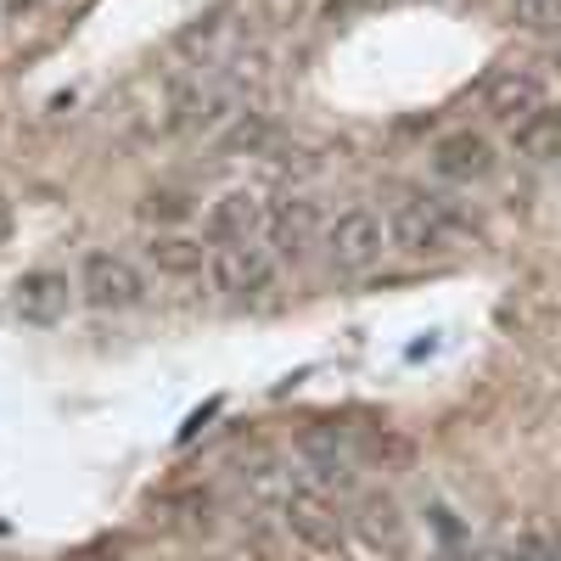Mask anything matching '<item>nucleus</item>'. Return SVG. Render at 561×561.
Masks as SVG:
<instances>
[{
	"instance_id": "obj_1",
	"label": "nucleus",
	"mask_w": 561,
	"mask_h": 561,
	"mask_svg": "<svg viewBox=\"0 0 561 561\" xmlns=\"http://www.w3.org/2000/svg\"><path fill=\"white\" fill-rule=\"evenodd\" d=\"M472 230L478 225L438 192H404V197L388 203V242L410 259H433V253L466 242Z\"/></svg>"
},
{
	"instance_id": "obj_2",
	"label": "nucleus",
	"mask_w": 561,
	"mask_h": 561,
	"mask_svg": "<svg viewBox=\"0 0 561 561\" xmlns=\"http://www.w3.org/2000/svg\"><path fill=\"white\" fill-rule=\"evenodd\" d=\"M293 472H298V466H293ZM280 523H287L293 539H298L304 550H314V556H332V550H343V539H348V511L337 505V494L320 489V483H309L304 472L293 478L287 500H280Z\"/></svg>"
},
{
	"instance_id": "obj_3",
	"label": "nucleus",
	"mask_w": 561,
	"mask_h": 561,
	"mask_svg": "<svg viewBox=\"0 0 561 561\" xmlns=\"http://www.w3.org/2000/svg\"><path fill=\"white\" fill-rule=\"evenodd\" d=\"M320 248H325V264L343 270V275H359L370 264H382V253L393 248L388 242V214L370 208V203H348L343 214L325 219Z\"/></svg>"
},
{
	"instance_id": "obj_4",
	"label": "nucleus",
	"mask_w": 561,
	"mask_h": 561,
	"mask_svg": "<svg viewBox=\"0 0 561 561\" xmlns=\"http://www.w3.org/2000/svg\"><path fill=\"white\" fill-rule=\"evenodd\" d=\"M208 293L225 304H264L275 293V253L264 242H242V248H214L208 253Z\"/></svg>"
},
{
	"instance_id": "obj_5",
	"label": "nucleus",
	"mask_w": 561,
	"mask_h": 561,
	"mask_svg": "<svg viewBox=\"0 0 561 561\" xmlns=\"http://www.w3.org/2000/svg\"><path fill=\"white\" fill-rule=\"evenodd\" d=\"M73 280H79V298L90 309H140L147 293H152V280L140 275V264H129L124 253H107V248L84 253Z\"/></svg>"
},
{
	"instance_id": "obj_6",
	"label": "nucleus",
	"mask_w": 561,
	"mask_h": 561,
	"mask_svg": "<svg viewBox=\"0 0 561 561\" xmlns=\"http://www.w3.org/2000/svg\"><path fill=\"white\" fill-rule=\"evenodd\" d=\"M270 225V197L253 192V185H230L219 192L208 208H203V242L208 248H242V242H259Z\"/></svg>"
},
{
	"instance_id": "obj_7",
	"label": "nucleus",
	"mask_w": 561,
	"mask_h": 561,
	"mask_svg": "<svg viewBox=\"0 0 561 561\" xmlns=\"http://www.w3.org/2000/svg\"><path fill=\"white\" fill-rule=\"evenodd\" d=\"M320 237H325V214H320L314 197H280V203H270L264 248L275 259H304Z\"/></svg>"
},
{
	"instance_id": "obj_8",
	"label": "nucleus",
	"mask_w": 561,
	"mask_h": 561,
	"mask_svg": "<svg viewBox=\"0 0 561 561\" xmlns=\"http://www.w3.org/2000/svg\"><path fill=\"white\" fill-rule=\"evenodd\" d=\"M433 174L449 185H478L494 174V140L483 129H449L433 147Z\"/></svg>"
},
{
	"instance_id": "obj_9",
	"label": "nucleus",
	"mask_w": 561,
	"mask_h": 561,
	"mask_svg": "<svg viewBox=\"0 0 561 561\" xmlns=\"http://www.w3.org/2000/svg\"><path fill=\"white\" fill-rule=\"evenodd\" d=\"M550 96H545V79L534 68H500L489 84H483V113L505 129H517L528 113H539Z\"/></svg>"
},
{
	"instance_id": "obj_10",
	"label": "nucleus",
	"mask_w": 561,
	"mask_h": 561,
	"mask_svg": "<svg viewBox=\"0 0 561 561\" xmlns=\"http://www.w3.org/2000/svg\"><path fill=\"white\" fill-rule=\"evenodd\" d=\"M73 293H79V280H68L62 270H34V275L18 280L12 309L23 314V325H62Z\"/></svg>"
},
{
	"instance_id": "obj_11",
	"label": "nucleus",
	"mask_w": 561,
	"mask_h": 561,
	"mask_svg": "<svg viewBox=\"0 0 561 561\" xmlns=\"http://www.w3.org/2000/svg\"><path fill=\"white\" fill-rule=\"evenodd\" d=\"M208 242L203 237H180V230H158L147 237V259L158 264V275H174V280H197L208 270Z\"/></svg>"
},
{
	"instance_id": "obj_12",
	"label": "nucleus",
	"mask_w": 561,
	"mask_h": 561,
	"mask_svg": "<svg viewBox=\"0 0 561 561\" xmlns=\"http://www.w3.org/2000/svg\"><path fill=\"white\" fill-rule=\"evenodd\" d=\"M348 523H354V534H359L365 545H377V550H388V556L404 550V517H399L393 500H359Z\"/></svg>"
},
{
	"instance_id": "obj_13",
	"label": "nucleus",
	"mask_w": 561,
	"mask_h": 561,
	"mask_svg": "<svg viewBox=\"0 0 561 561\" xmlns=\"http://www.w3.org/2000/svg\"><path fill=\"white\" fill-rule=\"evenodd\" d=\"M511 147H517L523 158H534V163H545V158H556L561 152V107H539V113H528L517 129H511Z\"/></svg>"
},
{
	"instance_id": "obj_14",
	"label": "nucleus",
	"mask_w": 561,
	"mask_h": 561,
	"mask_svg": "<svg viewBox=\"0 0 561 561\" xmlns=\"http://www.w3.org/2000/svg\"><path fill=\"white\" fill-rule=\"evenodd\" d=\"M275 140V124L259 118V113H237L225 129H219V152H264Z\"/></svg>"
},
{
	"instance_id": "obj_15",
	"label": "nucleus",
	"mask_w": 561,
	"mask_h": 561,
	"mask_svg": "<svg viewBox=\"0 0 561 561\" xmlns=\"http://www.w3.org/2000/svg\"><path fill=\"white\" fill-rule=\"evenodd\" d=\"M511 18L534 34H561V0H511Z\"/></svg>"
},
{
	"instance_id": "obj_16",
	"label": "nucleus",
	"mask_w": 561,
	"mask_h": 561,
	"mask_svg": "<svg viewBox=\"0 0 561 561\" xmlns=\"http://www.w3.org/2000/svg\"><path fill=\"white\" fill-rule=\"evenodd\" d=\"M180 214H185L180 197H147L140 203V219H180Z\"/></svg>"
},
{
	"instance_id": "obj_17",
	"label": "nucleus",
	"mask_w": 561,
	"mask_h": 561,
	"mask_svg": "<svg viewBox=\"0 0 561 561\" xmlns=\"http://www.w3.org/2000/svg\"><path fill=\"white\" fill-rule=\"evenodd\" d=\"M12 225H18V214H12V197H7V192H0V248H7V242H12Z\"/></svg>"
},
{
	"instance_id": "obj_18",
	"label": "nucleus",
	"mask_w": 561,
	"mask_h": 561,
	"mask_svg": "<svg viewBox=\"0 0 561 561\" xmlns=\"http://www.w3.org/2000/svg\"><path fill=\"white\" fill-rule=\"evenodd\" d=\"M68 561H124V556H107V550H79V556H68Z\"/></svg>"
},
{
	"instance_id": "obj_19",
	"label": "nucleus",
	"mask_w": 561,
	"mask_h": 561,
	"mask_svg": "<svg viewBox=\"0 0 561 561\" xmlns=\"http://www.w3.org/2000/svg\"><path fill=\"white\" fill-rule=\"evenodd\" d=\"M12 7H18V12H34V7H45V0H12Z\"/></svg>"
},
{
	"instance_id": "obj_20",
	"label": "nucleus",
	"mask_w": 561,
	"mask_h": 561,
	"mask_svg": "<svg viewBox=\"0 0 561 561\" xmlns=\"http://www.w3.org/2000/svg\"><path fill=\"white\" fill-rule=\"evenodd\" d=\"M214 561H253V556H214Z\"/></svg>"
},
{
	"instance_id": "obj_21",
	"label": "nucleus",
	"mask_w": 561,
	"mask_h": 561,
	"mask_svg": "<svg viewBox=\"0 0 561 561\" xmlns=\"http://www.w3.org/2000/svg\"><path fill=\"white\" fill-rule=\"evenodd\" d=\"M556 62H561V39H556Z\"/></svg>"
},
{
	"instance_id": "obj_22",
	"label": "nucleus",
	"mask_w": 561,
	"mask_h": 561,
	"mask_svg": "<svg viewBox=\"0 0 561 561\" xmlns=\"http://www.w3.org/2000/svg\"><path fill=\"white\" fill-rule=\"evenodd\" d=\"M449 561H460V556H449Z\"/></svg>"
}]
</instances>
